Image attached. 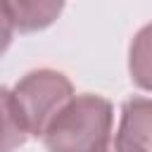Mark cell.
Instances as JSON below:
<instances>
[{
    "label": "cell",
    "instance_id": "cell-8",
    "mask_svg": "<svg viewBox=\"0 0 152 152\" xmlns=\"http://www.w3.org/2000/svg\"><path fill=\"white\" fill-rule=\"evenodd\" d=\"M102 152H142L140 147H135L133 142H128L126 138H114V140H109L107 145H104V150Z\"/></svg>",
    "mask_w": 152,
    "mask_h": 152
},
{
    "label": "cell",
    "instance_id": "cell-5",
    "mask_svg": "<svg viewBox=\"0 0 152 152\" xmlns=\"http://www.w3.org/2000/svg\"><path fill=\"white\" fill-rule=\"evenodd\" d=\"M26 138H28V133L19 119L12 93L0 88V152H12Z\"/></svg>",
    "mask_w": 152,
    "mask_h": 152
},
{
    "label": "cell",
    "instance_id": "cell-1",
    "mask_svg": "<svg viewBox=\"0 0 152 152\" xmlns=\"http://www.w3.org/2000/svg\"><path fill=\"white\" fill-rule=\"evenodd\" d=\"M112 107L97 95L71 97L69 104L45 128L43 140L50 152H102L109 142Z\"/></svg>",
    "mask_w": 152,
    "mask_h": 152
},
{
    "label": "cell",
    "instance_id": "cell-7",
    "mask_svg": "<svg viewBox=\"0 0 152 152\" xmlns=\"http://www.w3.org/2000/svg\"><path fill=\"white\" fill-rule=\"evenodd\" d=\"M10 38H12V21L5 10V2H0V52L10 45Z\"/></svg>",
    "mask_w": 152,
    "mask_h": 152
},
{
    "label": "cell",
    "instance_id": "cell-2",
    "mask_svg": "<svg viewBox=\"0 0 152 152\" xmlns=\"http://www.w3.org/2000/svg\"><path fill=\"white\" fill-rule=\"evenodd\" d=\"M71 83L64 74L40 69L26 74L12 90L14 107L28 135H43L52 119L69 104Z\"/></svg>",
    "mask_w": 152,
    "mask_h": 152
},
{
    "label": "cell",
    "instance_id": "cell-6",
    "mask_svg": "<svg viewBox=\"0 0 152 152\" xmlns=\"http://www.w3.org/2000/svg\"><path fill=\"white\" fill-rule=\"evenodd\" d=\"M131 74L138 86L152 90V24H147L131 45Z\"/></svg>",
    "mask_w": 152,
    "mask_h": 152
},
{
    "label": "cell",
    "instance_id": "cell-4",
    "mask_svg": "<svg viewBox=\"0 0 152 152\" xmlns=\"http://www.w3.org/2000/svg\"><path fill=\"white\" fill-rule=\"evenodd\" d=\"M5 10L10 14L12 28L36 31L52 24L62 12V5L59 2H5Z\"/></svg>",
    "mask_w": 152,
    "mask_h": 152
},
{
    "label": "cell",
    "instance_id": "cell-3",
    "mask_svg": "<svg viewBox=\"0 0 152 152\" xmlns=\"http://www.w3.org/2000/svg\"><path fill=\"white\" fill-rule=\"evenodd\" d=\"M119 138H126L142 152H152V100L133 97L121 109Z\"/></svg>",
    "mask_w": 152,
    "mask_h": 152
}]
</instances>
